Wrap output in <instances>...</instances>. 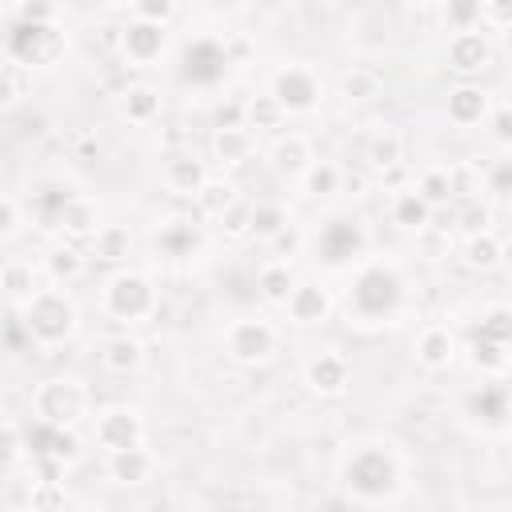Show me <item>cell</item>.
Returning a JSON list of instances; mask_svg holds the SVG:
<instances>
[{"label": "cell", "instance_id": "6da1fadb", "mask_svg": "<svg viewBox=\"0 0 512 512\" xmlns=\"http://www.w3.org/2000/svg\"><path fill=\"white\" fill-rule=\"evenodd\" d=\"M404 484V460L384 440L352 444V452L340 460V488L360 504L392 500Z\"/></svg>", "mask_w": 512, "mask_h": 512}, {"label": "cell", "instance_id": "7a4b0ae2", "mask_svg": "<svg viewBox=\"0 0 512 512\" xmlns=\"http://www.w3.org/2000/svg\"><path fill=\"white\" fill-rule=\"evenodd\" d=\"M20 320H24V332L36 348L52 352V348H64L68 340H76L80 332V308L72 300L68 288H52L44 284L24 308H20Z\"/></svg>", "mask_w": 512, "mask_h": 512}, {"label": "cell", "instance_id": "3957f363", "mask_svg": "<svg viewBox=\"0 0 512 512\" xmlns=\"http://www.w3.org/2000/svg\"><path fill=\"white\" fill-rule=\"evenodd\" d=\"M156 304H160V296H156L152 276L140 272V268H132V264L116 268V272L100 284V312H104L108 320L144 324V320L156 316Z\"/></svg>", "mask_w": 512, "mask_h": 512}, {"label": "cell", "instance_id": "277c9868", "mask_svg": "<svg viewBox=\"0 0 512 512\" xmlns=\"http://www.w3.org/2000/svg\"><path fill=\"white\" fill-rule=\"evenodd\" d=\"M92 412V392L80 376H48L32 388V416L40 428H76Z\"/></svg>", "mask_w": 512, "mask_h": 512}, {"label": "cell", "instance_id": "5b68a950", "mask_svg": "<svg viewBox=\"0 0 512 512\" xmlns=\"http://www.w3.org/2000/svg\"><path fill=\"white\" fill-rule=\"evenodd\" d=\"M264 92L284 108V116H308L324 100V76L308 60H288L268 76Z\"/></svg>", "mask_w": 512, "mask_h": 512}, {"label": "cell", "instance_id": "8992f818", "mask_svg": "<svg viewBox=\"0 0 512 512\" xmlns=\"http://www.w3.org/2000/svg\"><path fill=\"white\" fill-rule=\"evenodd\" d=\"M280 352V328L264 316H236L224 328V356L240 368H260Z\"/></svg>", "mask_w": 512, "mask_h": 512}, {"label": "cell", "instance_id": "52a82bcc", "mask_svg": "<svg viewBox=\"0 0 512 512\" xmlns=\"http://www.w3.org/2000/svg\"><path fill=\"white\" fill-rule=\"evenodd\" d=\"M116 52L136 72L160 68L172 52V28H152V24H140V20H124V28L116 32Z\"/></svg>", "mask_w": 512, "mask_h": 512}, {"label": "cell", "instance_id": "ba28073f", "mask_svg": "<svg viewBox=\"0 0 512 512\" xmlns=\"http://www.w3.org/2000/svg\"><path fill=\"white\" fill-rule=\"evenodd\" d=\"M64 48H68V36L60 32V24H20L4 56L20 60L24 68H52L64 56Z\"/></svg>", "mask_w": 512, "mask_h": 512}, {"label": "cell", "instance_id": "9c48e42d", "mask_svg": "<svg viewBox=\"0 0 512 512\" xmlns=\"http://www.w3.org/2000/svg\"><path fill=\"white\" fill-rule=\"evenodd\" d=\"M444 60L448 72L456 80H480L492 64H496V44L484 28H468V32H452L444 44Z\"/></svg>", "mask_w": 512, "mask_h": 512}, {"label": "cell", "instance_id": "30bf717a", "mask_svg": "<svg viewBox=\"0 0 512 512\" xmlns=\"http://www.w3.org/2000/svg\"><path fill=\"white\" fill-rule=\"evenodd\" d=\"M92 436L104 452H124V448H140L148 436L144 416L132 404H108L92 416Z\"/></svg>", "mask_w": 512, "mask_h": 512}, {"label": "cell", "instance_id": "8fae6325", "mask_svg": "<svg viewBox=\"0 0 512 512\" xmlns=\"http://www.w3.org/2000/svg\"><path fill=\"white\" fill-rule=\"evenodd\" d=\"M300 380H304V388H308L312 396L336 400V396H344L348 384H352V360H348L340 348H320V352H312V356L304 360Z\"/></svg>", "mask_w": 512, "mask_h": 512}, {"label": "cell", "instance_id": "7c38bea8", "mask_svg": "<svg viewBox=\"0 0 512 512\" xmlns=\"http://www.w3.org/2000/svg\"><path fill=\"white\" fill-rule=\"evenodd\" d=\"M100 224H104V208H100V200H92V196H84V192H76V196H68L64 204H60V212L52 216V228H56V236L64 240V244H88L96 232H100Z\"/></svg>", "mask_w": 512, "mask_h": 512}, {"label": "cell", "instance_id": "4fadbf2b", "mask_svg": "<svg viewBox=\"0 0 512 512\" xmlns=\"http://www.w3.org/2000/svg\"><path fill=\"white\" fill-rule=\"evenodd\" d=\"M492 108H496V100L480 80H456L444 96V116L456 128H484Z\"/></svg>", "mask_w": 512, "mask_h": 512}, {"label": "cell", "instance_id": "5bb4252c", "mask_svg": "<svg viewBox=\"0 0 512 512\" xmlns=\"http://www.w3.org/2000/svg\"><path fill=\"white\" fill-rule=\"evenodd\" d=\"M332 308H336V296H332V288L324 284V280H296V288L288 292V300H284V312H288V320L292 324H300V328H312V324H324L328 316H332Z\"/></svg>", "mask_w": 512, "mask_h": 512}, {"label": "cell", "instance_id": "9a60e30c", "mask_svg": "<svg viewBox=\"0 0 512 512\" xmlns=\"http://www.w3.org/2000/svg\"><path fill=\"white\" fill-rule=\"evenodd\" d=\"M164 112V92L152 84V80H128L120 92H116V116L132 128H148L156 124Z\"/></svg>", "mask_w": 512, "mask_h": 512}, {"label": "cell", "instance_id": "2e32d148", "mask_svg": "<svg viewBox=\"0 0 512 512\" xmlns=\"http://www.w3.org/2000/svg\"><path fill=\"white\" fill-rule=\"evenodd\" d=\"M264 160H268L272 176H280V180H300V176L308 172V164L316 160V148H312V140H308L304 132H276V140L268 144Z\"/></svg>", "mask_w": 512, "mask_h": 512}, {"label": "cell", "instance_id": "e0dca14e", "mask_svg": "<svg viewBox=\"0 0 512 512\" xmlns=\"http://www.w3.org/2000/svg\"><path fill=\"white\" fill-rule=\"evenodd\" d=\"M208 176H212L208 160H204L200 152H192V148L168 152V156H164V164H160V184H164L172 196H188V200H192Z\"/></svg>", "mask_w": 512, "mask_h": 512}, {"label": "cell", "instance_id": "ac0fdd59", "mask_svg": "<svg viewBox=\"0 0 512 512\" xmlns=\"http://www.w3.org/2000/svg\"><path fill=\"white\" fill-rule=\"evenodd\" d=\"M104 476L116 488H144L156 476V452L140 448H124V452H104Z\"/></svg>", "mask_w": 512, "mask_h": 512}, {"label": "cell", "instance_id": "d6986e66", "mask_svg": "<svg viewBox=\"0 0 512 512\" xmlns=\"http://www.w3.org/2000/svg\"><path fill=\"white\" fill-rule=\"evenodd\" d=\"M412 360L424 372H444L456 360V332L448 324H424L412 340Z\"/></svg>", "mask_w": 512, "mask_h": 512}, {"label": "cell", "instance_id": "ffe728a7", "mask_svg": "<svg viewBox=\"0 0 512 512\" xmlns=\"http://www.w3.org/2000/svg\"><path fill=\"white\" fill-rule=\"evenodd\" d=\"M144 340L136 336V332H112V336H104V344H100V368L108 372V376H120V380H128V376H136L140 368H144Z\"/></svg>", "mask_w": 512, "mask_h": 512}, {"label": "cell", "instance_id": "44dd1931", "mask_svg": "<svg viewBox=\"0 0 512 512\" xmlns=\"http://www.w3.org/2000/svg\"><path fill=\"white\" fill-rule=\"evenodd\" d=\"M36 268H40V276H44L52 288H68V284H76V280L88 272V252L76 248V244L56 240V244L44 248V256H40Z\"/></svg>", "mask_w": 512, "mask_h": 512}, {"label": "cell", "instance_id": "7402d4cb", "mask_svg": "<svg viewBox=\"0 0 512 512\" xmlns=\"http://www.w3.org/2000/svg\"><path fill=\"white\" fill-rule=\"evenodd\" d=\"M40 288H44V276H40V268L32 260L12 256V260L0 264V292H4V300L12 308H24Z\"/></svg>", "mask_w": 512, "mask_h": 512}, {"label": "cell", "instance_id": "603a6c76", "mask_svg": "<svg viewBox=\"0 0 512 512\" xmlns=\"http://www.w3.org/2000/svg\"><path fill=\"white\" fill-rule=\"evenodd\" d=\"M364 160H368V172L376 176L396 172L404 164V132L396 124H380L364 144Z\"/></svg>", "mask_w": 512, "mask_h": 512}, {"label": "cell", "instance_id": "cb8c5ba5", "mask_svg": "<svg viewBox=\"0 0 512 512\" xmlns=\"http://www.w3.org/2000/svg\"><path fill=\"white\" fill-rule=\"evenodd\" d=\"M252 152H256V136L248 128H212L208 136V156L220 168H240L252 160Z\"/></svg>", "mask_w": 512, "mask_h": 512}, {"label": "cell", "instance_id": "d4e9b609", "mask_svg": "<svg viewBox=\"0 0 512 512\" xmlns=\"http://www.w3.org/2000/svg\"><path fill=\"white\" fill-rule=\"evenodd\" d=\"M460 264L468 272H496L504 264V240L484 228V232H468L464 244H460Z\"/></svg>", "mask_w": 512, "mask_h": 512}, {"label": "cell", "instance_id": "484cf974", "mask_svg": "<svg viewBox=\"0 0 512 512\" xmlns=\"http://www.w3.org/2000/svg\"><path fill=\"white\" fill-rule=\"evenodd\" d=\"M152 244H156L160 256L184 260V256H192V252L200 248V232H196L192 220H160V224L152 228Z\"/></svg>", "mask_w": 512, "mask_h": 512}, {"label": "cell", "instance_id": "4316f807", "mask_svg": "<svg viewBox=\"0 0 512 512\" xmlns=\"http://www.w3.org/2000/svg\"><path fill=\"white\" fill-rule=\"evenodd\" d=\"M128 256H132V232H128L124 224L104 220V224H100V232L88 240V260H100V264H116V268H124V264H128Z\"/></svg>", "mask_w": 512, "mask_h": 512}, {"label": "cell", "instance_id": "83f0119b", "mask_svg": "<svg viewBox=\"0 0 512 512\" xmlns=\"http://www.w3.org/2000/svg\"><path fill=\"white\" fill-rule=\"evenodd\" d=\"M296 268L292 264H284V260H264L260 268H256V296L268 304V308H284V300H288V292L296 288Z\"/></svg>", "mask_w": 512, "mask_h": 512}, {"label": "cell", "instance_id": "f1b7e54d", "mask_svg": "<svg viewBox=\"0 0 512 512\" xmlns=\"http://www.w3.org/2000/svg\"><path fill=\"white\" fill-rule=\"evenodd\" d=\"M388 220H392L400 232H424L428 220H432V208L416 196L412 184H404V188H396V192L388 196Z\"/></svg>", "mask_w": 512, "mask_h": 512}, {"label": "cell", "instance_id": "f546056e", "mask_svg": "<svg viewBox=\"0 0 512 512\" xmlns=\"http://www.w3.org/2000/svg\"><path fill=\"white\" fill-rule=\"evenodd\" d=\"M240 200V188H236V180H228V176H208L204 184H200V192L192 196V204H196V212L204 216V220H220L232 204Z\"/></svg>", "mask_w": 512, "mask_h": 512}, {"label": "cell", "instance_id": "4dcf8cb0", "mask_svg": "<svg viewBox=\"0 0 512 512\" xmlns=\"http://www.w3.org/2000/svg\"><path fill=\"white\" fill-rule=\"evenodd\" d=\"M296 184H300V192H304L308 200H332V196H340L344 168H340V164H332V160H312V164H308V172H304Z\"/></svg>", "mask_w": 512, "mask_h": 512}, {"label": "cell", "instance_id": "1f68e13d", "mask_svg": "<svg viewBox=\"0 0 512 512\" xmlns=\"http://www.w3.org/2000/svg\"><path fill=\"white\" fill-rule=\"evenodd\" d=\"M380 88H384L380 76H376L372 68H364V64L344 68L340 80H336V92H340L344 104H372V100L380 96Z\"/></svg>", "mask_w": 512, "mask_h": 512}, {"label": "cell", "instance_id": "d6a6232c", "mask_svg": "<svg viewBox=\"0 0 512 512\" xmlns=\"http://www.w3.org/2000/svg\"><path fill=\"white\" fill-rule=\"evenodd\" d=\"M288 124V116H284V108L268 96V92H252V96H244V128L252 132V136H260V132H276V128H284Z\"/></svg>", "mask_w": 512, "mask_h": 512}, {"label": "cell", "instance_id": "836d02e7", "mask_svg": "<svg viewBox=\"0 0 512 512\" xmlns=\"http://www.w3.org/2000/svg\"><path fill=\"white\" fill-rule=\"evenodd\" d=\"M28 92H32V68H24L20 60L0 52V112L16 108Z\"/></svg>", "mask_w": 512, "mask_h": 512}, {"label": "cell", "instance_id": "e575fe53", "mask_svg": "<svg viewBox=\"0 0 512 512\" xmlns=\"http://www.w3.org/2000/svg\"><path fill=\"white\" fill-rule=\"evenodd\" d=\"M448 196H452V204L480 200V196H484V168L472 164V160L448 164Z\"/></svg>", "mask_w": 512, "mask_h": 512}, {"label": "cell", "instance_id": "d590c367", "mask_svg": "<svg viewBox=\"0 0 512 512\" xmlns=\"http://www.w3.org/2000/svg\"><path fill=\"white\" fill-rule=\"evenodd\" d=\"M292 224V212L280 204V200H252V228H248V236H256V240H272L276 232H284Z\"/></svg>", "mask_w": 512, "mask_h": 512}, {"label": "cell", "instance_id": "8d00e7d4", "mask_svg": "<svg viewBox=\"0 0 512 512\" xmlns=\"http://www.w3.org/2000/svg\"><path fill=\"white\" fill-rule=\"evenodd\" d=\"M412 188H416V196H420L428 208L452 204V196H448V164H428V168H420L416 180H412Z\"/></svg>", "mask_w": 512, "mask_h": 512}, {"label": "cell", "instance_id": "74e56055", "mask_svg": "<svg viewBox=\"0 0 512 512\" xmlns=\"http://www.w3.org/2000/svg\"><path fill=\"white\" fill-rule=\"evenodd\" d=\"M24 504L32 512H68V492L60 480H28Z\"/></svg>", "mask_w": 512, "mask_h": 512}, {"label": "cell", "instance_id": "f35d334b", "mask_svg": "<svg viewBox=\"0 0 512 512\" xmlns=\"http://www.w3.org/2000/svg\"><path fill=\"white\" fill-rule=\"evenodd\" d=\"M128 20H140L152 28H172L180 20V4L176 0H136V4H128Z\"/></svg>", "mask_w": 512, "mask_h": 512}, {"label": "cell", "instance_id": "ab89813d", "mask_svg": "<svg viewBox=\"0 0 512 512\" xmlns=\"http://www.w3.org/2000/svg\"><path fill=\"white\" fill-rule=\"evenodd\" d=\"M48 432V440H44V448H36V456H52V460H60L64 468L72 464V460H80V440H76V428H44Z\"/></svg>", "mask_w": 512, "mask_h": 512}, {"label": "cell", "instance_id": "60d3db41", "mask_svg": "<svg viewBox=\"0 0 512 512\" xmlns=\"http://www.w3.org/2000/svg\"><path fill=\"white\" fill-rule=\"evenodd\" d=\"M472 364L484 372V376H504L508 368V344H496V340H476L472 344Z\"/></svg>", "mask_w": 512, "mask_h": 512}, {"label": "cell", "instance_id": "b9f144b4", "mask_svg": "<svg viewBox=\"0 0 512 512\" xmlns=\"http://www.w3.org/2000/svg\"><path fill=\"white\" fill-rule=\"evenodd\" d=\"M216 228L224 232V240H248V228H252V200L240 196V200L216 220Z\"/></svg>", "mask_w": 512, "mask_h": 512}, {"label": "cell", "instance_id": "7bdbcfd3", "mask_svg": "<svg viewBox=\"0 0 512 512\" xmlns=\"http://www.w3.org/2000/svg\"><path fill=\"white\" fill-rule=\"evenodd\" d=\"M488 224H492V200H488V196L456 204V228H464V236H468V232H484Z\"/></svg>", "mask_w": 512, "mask_h": 512}, {"label": "cell", "instance_id": "ee69618b", "mask_svg": "<svg viewBox=\"0 0 512 512\" xmlns=\"http://www.w3.org/2000/svg\"><path fill=\"white\" fill-rule=\"evenodd\" d=\"M436 20H440L448 32L480 28V4H440V8H436Z\"/></svg>", "mask_w": 512, "mask_h": 512}, {"label": "cell", "instance_id": "f6af8a7d", "mask_svg": "<svg viewBox=\"0 0 512 512\" xmlns=\"http://www.w3.org/2000/svg\"><path fill=\"white\" fill-rule=\"evenodd\" d=\"M304 244H308V236H304L296 224H288L284 232H276V236L268 240V260H284V264H292V260L304 252Z\"/></svg>", "mask_w": 512, "mask_h": 512}, {"label": "cell", "instance_id": "bcb514c9", "mask_svg": "<svg viewBox=\"0 0 512 512\" xmlns=\"http://www.w3.org/2000/svg\"><path fill=\"white\" fill-rule=\"evenodd\" d=\"M20 232H24V208H20V200H16V196L0 192V244L16 240Z\"/></svg>", "mask_w": 512, "mask_h": 512}, {"label": "cell", "instance_id": "7dc6e473", "mask_svg": "<svg viewBox=\"0 0 512 512\" xmlns=\"http://www.w3.org/2000/svg\"><path fill=\"white\" fill-rule=\"evenodd\" d=\"M484 128H488V140L496 144V152H508V144H512V112H508V104H496L488 112Z\"/></svg>", "mask_w": 512, "mask_h": 512}, {"label": "cell", "instance_id": "c3c4849f", "mask_svg": "<svg viewBox=\"0 0 512 512\" xmlns=\"http://www.w3.org/2000/svg\"><path fill=\"white\" fill-rule=\"evenodd\" d=\"M20 460H24V436H20L16 424L0 420V472L4 468H16Z\"/></svg>", "mask_w": 512, "mask_h": 512}, {"label": "cell", "instance_id": "681fc988", "mask_svg": "<svg viewBox=\"0 0 512 512\" xmlns=\"http://www.w3.org/2000/svg\"><path fill=\"white\" fill-rule=\"evenodd\" d=\"M480 336L484 340H496V344H508V308L504 304H492L480 320Z\"/></svg>", "mask_w": 512, "mask_h": 512}, {"label": "cell", "instance_id": "f907efd6", "mask_svg": "<svg viewBox=\"0 0 512 512\" xmlns=\"http://www.w3.org/2000/svg\"><path fill=\"white\" fill-rule=\"evenodd\" d=\"M20 24H56L60 20V8L56 4H16L12 8Z\"/></svg>", "mask_w": 512, "mask_h": 512}, {"label": "cell", "instance_id": "816d5d0a", "mask_svg": "<svg viewBox=\"0 0 512 512\" xmlns=\"http://www.w3.org/2000/svg\"><path fill=\"white\" fill-rule=\"evenodd\" d=\"M512 24V8L508 4H480V28L492 36V32H504Z\"/></svg>", "mask_w": 512, "mask_h": 512}, {"label": "cell", "instance_id": "f5cc1de1", "mask_svg": "<svg viewBox=\"0 0 512 512\" xmlns=\"http://www.w3.org/2000/svg\"><path fill=\"white\" fill-rule=\"evenodd\" d=\"M72 156H76V160H96V156H100V140H96V132H76V140H72Z\"/></svg>", "mask_w": 512, "mask_h": 512}, {"label": "cell", "instance_id": "db71d44e", "mask_svg": "<svg viewBox=\"0 0 512 512\" xmlns=\"http://www.w3.org/2000/svg\"><path fill=\"white\" fill-rule=\"evenodd\" d=\"M32 480H64V464L52 456H36L32 460Z\"/></svg>", "mask_w": 512, "mask_h": 512}, {"label": "cell", "instance_id": "11a10c76", "mask_svg": "<svg viewBox=\"0 0 512 512\" xmlns=\"http://www.w3.org/2000/svg\"><path fill=\"white\" fill-rule=\"evenodd\" d=\"M364 188H368V176H364V172H344L340 192H348V196H364Z\"/></svg>", "mask_w": 512, "mask_h": 512}, {"label": "cell", "instance_id": "9f6ffc18", "mask_svg": "<svg viewBox=\"0 0 512 512\" xmlns=\"http://www.w3.org/2000/svg\"><path fill=\"white\" fill-rule=\"evenodd\" d=\"M224 52H228V56H232V60L240 64V56L248 52V40H240V36H236V40H228V48H224Z\"/></svg>", "mask_w": 512, "mask_h": 512}, {"label": "cell", "instance_id": "6f0895ef", "mask_svg": "<svg viewBox=\"0 0 512 512\" xmlns=\"http://www.w3.org/2000/svg\"><path fill=\"white\" fill-rule=\"evenodd\" d=\"M76 512H112V508H104V504H80Z\"/></svg>", "mask_w": 512, "mask_h": 512}, {"label": "cell", "instance_id": "680465c9", "mask_svg": "<svg viewBox=\"0 0 512 512\" xmlns=\"http://www.w3.org/2000/svg\"><path fill=\"white\" fill-rule=\"evenodd\" d=\"M4 512H32V508H28L24 500H20V504H12V508H4Z\"/></svg>", "mask_w": 512, "mask_h": 512}]
</instances>
